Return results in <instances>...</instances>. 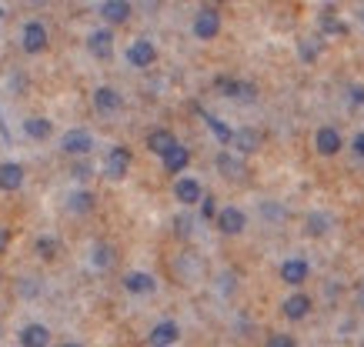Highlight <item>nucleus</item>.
<instances>
[{"label":"nucleus","mask_w":364,"mask_h":347,"mask_svg":"<svg viewBox=\"0 0 364 347\" xmlns=\"http://www.w3.org/2000/svg\"><path fill=\"white\" fill-rule=\"evenodd\" d=\"M281 314H284L287 321H304V317L311 314V297L304 291H294L291 297L281 301Z\"/></svg>","instance_id":"nucleus-8"},{"label":"nucleus","mask_w":364,"mask_h":347,"mask_svg":"<svg viewBox=\"0 0 364 347\" xmlns=\"http://www.w3.org/2000/svg\"><path fill=\"white\" fill-rule=\"evenodd\" d=\"M218 34H221V13L214 11V7L198 11V17H194V37L198 40H214Z\"/></svg>","instance_id":"nucleus-3"},{"label":"nucleus","mask_w":364,"mask_h":347,"mask_svg":"<svg viewBox=\"0 0 364 347\" xmlns=\"http://www.w3.org/2000/svg\"><path fill=\"white\" fill-rule=\"evenodd\" d=\"M261 211H264L267 217H271V221H284V207H274V204H264Z\"/></svg>","instance_id":"nucleus-32"},{"label":"nucleus","mask_w":364,"mask_h":347,"mask_svg":"<svg viewBox=\"0 0 364 347\" xmlns=\"http://www.w3.org/2000/svg\"><path fill=\"white\" fill-rule=\"evenodd\" d=\"M100 17H104L107 23H124L127 17H131V0H104Z\"/></svg>","instance_id":"nucleus-20"},{"label":"nucleus","mask_w":364,"mask_h":347,"mask_svg":"<svg viewBox=\"0 0 364 347\" xmlns=\"http://www.w3.org/2000/svg\"><path fill=\"white\" fill-rule=\"evenodd\" d=\"M57 250H60V241H57V237H37V254L44 260L57 258Z\"/></svg>","instance_id":"nucleus-28"},{"label":"nucleus","mask_w":364,"mask_h":347,"mask_svg":"<svg viewBox=\"0 0 364 347\" xmlns=\"http://www.w3.org/2000/svg\"><path fill=\"white\" fill-rule=\"evenodd\" d=\"M161 160H164L167 174H181V170L191 164V150H188V147H181V144H174L171 150H164V154H161Z\"/></svg>","instance_id":"nucleus-17"},{"label":"nucleus","mask_w":364,"mask_h":347,"mask_svg":"<svg viewBox=\"0 0 364 347\" xmlns=\"http://www.w3.org/2000/svg\"><path fill=\"white\" fill-rule=\"evenodd\" d=\"M50 131H54V127H50L47 117H27V121H23V134L31 137V141H47Z\"/></svg>","instance_id":"nucleus-24"},{"label":"nucleus","mask_w":364,"mask_h":347,"mask_svg":"<svg viewBox=\"0 0 364 347\" xmlns=\"http://www.w3.org/2000/svg\"><path fill=\"white\" fill-rule=\"evenodd\" d=\"M60 347H80V344H74V341H70V344H60Z\"/></svg>","instance_id":"nucleus-38"},{"label":"nucleus","mask_w":364,"mask_h":347,"mask_svg":"<svg viewBox=\"0 0 364 347\" xmlns=\"http://www.w3.org/2000/svg\"><path fill=\"white\" fill-rule=\"evenodd\" d=\"M200 197H204V191H200L198 177H177L174 180V201H181L184 207H191V204H198Z\"/></svg>","instance_id":"nucleus-9"},{"label":"nucleus","mask_w":364,"mask_h":347,"mask_svg":"<svg viewBox=\"0 0 364 347\" xmlns=\"http://www.w3.org/2000/svg\"><path fill=\"white\" fill-rule=\"evenodd\" d=\"M21 47L27 54H41L47 47V27L41 21H27L21 31Z\"/></svg>","instance_id":"nucleus-6"},{"label":"nucleus","mask_w":364,"mask_h":347,"mask_svg":"<svg viewBox=\"0 0 364 347\" xmlns=\"http://www.w3.org/2000/svg\"><path fill=\"white\" fill-rule=\"evenodd\" d=\"M351 101L364 107V87H358V84H354V87H351Z\"/></svg>","instance_id":"nucleus-34"},{"label":"nucleus","mask_w":364,"mask_h":347,"mask_svg":"<svg viewBox=\"0 0 364 347\" xmlns=\"http://www.w3.org/2000/svg\"><path fill=\"white\" fill-rule=\"evenodd\" d=\"M33 4H44V0H33Z\"/></svg>","instance_id":"nucleus-39"},{"label":"nucleus","mask_w":364,"mask_h":347,"mask_svg":"<svg viewBox=\"0 0 364 347\" xmlns=\"http://www.w3.org/2000/svg\"><path fill=\"white\" fill-rule=\"evenodd\" d=\"M87 50L97 60H107V57L114 54V34H111V27H100V31H94V34L87 37Z\"/></svg>","instance_id":"nucleus-10"},{"label":"nucleus","mask_w":364,"mask_h":347,"mask_svg":"<svg viewBox=\"0 0 364 347\" xmlns=\"http://www.w3.org/2000/svg\"><path fill=\"white\" fill-rule=\"evenodd\" d=\"M321 27H324L328 34H348V27H344L341 21H331V17H324V21H321Z\"/></svg>","instance_id":"nucleus-30"},{"label":"nucleus","mask_w":364,"mask_h":347,"mask_svg":"<svg viewBox=\"0 0 364 347\" xmlns=\"http://www.w3.org/2000/svg\"><path fill=\"white\" fill-rule=\"evenodd\" d=\"M314 147H318V154L334 157L344 147V141H341V134H338L334 127H321L318 134H314Z\"/></svg>","instance_id":"nucleus-14"},{"label":"nucleus","mask_w":364,"mask_h":347,"mask_svg":"<svg viewBox=\"0 0 364 347\" xmlns=\"http://www.w3.org/2000/svg\"><path fill=\"white\" fill-rule=\"evenodd\" d=\"M277 274H281V280H284L287 287H301L311 277V264L304 258H287V260H281Z\"/></svg>","instance_id":"nucleus-4"},{"label":"nucleus","mask_w":364,"mask_h":347,"mask_svg":"<svg viewBox=\"0 0 364 347\" xmlns=\"http://www.w3.org/2000/svg\"><path fill=\"white\" fill-rule=\"evenodd\" d=\"M351 150H354V157H358V160H364V131H361V134H354Z\"/></svg>","instance_id":"nucleus-31"},{"label":"nucleus","mask_w":364,"mask_h":347,"mask_svg":"<svg viewBox=\"0 0 364 347\" xmlns=\"http://www.w3.org/2000/svg\"><path fill=\"white\" fill-rule=\"evenodd\" d=\"M177 144V137L171 134V131H164V127H157V131H151V134H147V150H151V154H164V150H171V147Z\"/></svg>","instance_id":"nucleus-21"},{"label":"nucleus","mask_w":364,"mask_h":347,"mask_svg":"<svg viewBox=\"0 0 364 347\" xmlns=\"http://www.w3.org/2000/svg\"><path fill=\"white\" fill-rule=\"evenodd\" d=\"M200 214H204V217H214V214H218V211H214V197H200Z\"/></svg>","instance_id":"nucleus-33"},{"label":"nucleus","mask_w":364,"mask_h":347,"mask_svg":"<svg viewBox=\"0 0 364 347\" xmlns=\"http://www.w3.org/2000/svg\"><path fill=\"white\" fill-rule=\"evenodd\" d=\"M60 150L70 157H84L94 150V137H90V131H84V127H74V131H67V134L60 137Z\"/></svg>","instance_id":"nucleus-1"},{"label":"nucleus","mask_w":364,"mask_h":347,"mask_svg":"<svg viewBox=\"0 0 364 347\" xmlns=\"http://www.w3.org/2000/svg\"><path fill=\"white\" fill-rule=\"evenodd\" d=\"M154 287H157L154 274H144V270H131L124 277V291H131V294H151Z\"/></svg>","instance_id":"nucleus-18"},{"label":"nucleus","mask_w":364,"mask_h":347,"mask_svg":"<svg viewBox=\"0 0 364 347\" xmlns=\"http://www.w3.org/2000/svg\"><path fill=\"white\" fill-rule=\"evenodd\" d=\"M214 224H218V231L228 237L241 234L244 227H247V214L241 211V207H221V211L214 214Z\"/></svg>","instance_id":"nucleus-2"},{"label":"nucleus","mask_w":364,"mask_h":347,"mask_svg":"<svg viewBox=\"0 0 364 347\" xmlns=\"http://www.w3.org/2000/svg\"><path fill=\"white\" fill-rule=\"evenodd\" d=\"M354 301H358V307L364 311V284H358V291H354Z\"/></svg>","instance_id":"nucleus-36"},{"label":"nucleus","mask_w":364,"mask_h":347,"mask_svg":"<svg viewBox=\"0 0 364 347\" xmlns=\"http://www.w3.org/2000/svg\"><path fill=\"white\" fill-rule=\"evenodd\" d=\"M331 227H334V217L328 211H311L304 217V234H311V237H324Z\"/></svg>","instance_id":"nucleus-16"},{"label":"nucleus","mask_w":364,"mask_h":347,"mask_svg":"<svg viewBox=\"0 0 364 347\" xmlns=\"http://www.w3.org/2000/svg\"><path fill=\"white\" fill-rule=\"evenodd\" d=\"M218 170H221L224 177H244V160L237 154H231V150H221L218 154Z\"/></svg>","instance_id":"nucleus-22"},{"label":"nucleus","mask_w":364,"mask_h":347,"mask_svg":"<svg viewBox=\"0 0 364 347\" xmlns=\"http://www.w3.org/2000/svg\"><path fill=\"white\" fill-rule=\"evenodd\" d=\"M7 241H11V234H7V227H0V254H4V247H7Z\"/></svg>","instance_id":"nucleus-37"},{"label":"nucleus","mask_w":364,"mask_h":347,"mask_svg":"<svg viewBox=\"0 0 364 347\" xmlns=\"http://www.w3.org/2000/svg\"><path fill=\"white\" fill-rule=\"evenodd\" d=\"M181 337V327L174 321H161V324L151 327V334H147V344L151 347H171Z\"/></svg>","instance_id":"nucleus-11"},{"label":"nucleus","mask_w":364,"mask_h":347,"mask_svg":"<svg viewBox=\"0 0 364 347\" xmlns=\"http://www.w3.org/2000/svg\"><path fill=\"white\" fill-rule=\"evenodd\" d=\"M131 150L127 147H111V154H107V160H104V174L114 180H121L127 170H131Z\"/></svg>","instance_id":"nucleus-7"},{"label":"nucleus","mask_w":364,"mask_h":347,"mask_svg":"<svg viewBox=\"0 0 364 347\" xmlns=\"http://www.w3.org/2000/svg\"><path fill=\"white\" fill-rule=\"evenodd\" d=\"M21 184H23V167L17 164V160L0 164V191H4V194H14V191H21Z\"/></svg>","instance_id":"nucleus-13"},{"label":"nucleus","mask_w":364,"mask_h":347,"mask_svg":"<svg viewBox=\"0 0 364 347\" xmlns=\"http://www.w3.org/2000/svg\"><path fill=\"white\" fill-rule=\"evenodd\" d=\"M0 17H4V13H0Z\"/></svg>","instance_id":"nucleus-40"},{"label":"nucleus","mask_w":364,"mask_h":347,"mask_svg":"<svg viewBox=\"0 0 364 347\" xmlns=\"http://www.w3.org/2000/svg\"><path fill=\"white\" fill-rule=\"evenodd\" d=\"M257 144H261V137L254 134L251 127H244V131H234V137H231V147L237 150V154H254V150H257Z\"/></svg>","instance_id":"nucleus-23"},{"label":"nucleus","mask_w":364,"mask_h":347,"mask_svg":"<svg viewBox=\"0 0 364 347\" xmlns=\"http://www.w3.org/2000/svg\"><path fill=\"white\" fill-rule=\"evenodd\" d=\"M67 211H70V214L94 211V194H90V191H74L70 197H67Z\"/></svg>","instance_id":"nucleus-25"},{"label":"nucleus","mask_w":364,"mask_h":347,"mask_svg":"<svg viewBox=\"0 0 364 347\" xmlns=\"http://www.w3.org/2000/svg\"><path fill=\"white\" fill-rule=\"evenodd\" d=\"M50 344V331L44 324H23L21 327V347H47Z\"/></svg>","instance_id":"nucleus-19"},{"label":"nucleus","mask_w":364,"mask_h":347,"mask_svg":"<svg viewBox=\"0 0 364 347\" xmlns=\"http://www.w3.org/2000/svg\"><path fill=\"white\" fill-rule=\"evenodd\" d=\"M111 260H114L111 244H94V250H90V264L94 268H111Z\"/></svg>","instance_id":"nucleus-27"},{"label":"nucleus","mask_w":364,"mask_h":347,"mask_svg":"<svg viewBox=\"0 0 364 347\" xmlns=\"http://www.w3.org/2000/svg\"><path fill=\"white\" fill-rule=\"evenodd\" d=\"M127 60H131L134 67H151L157 60V47L151 44V40H134V44L127 47Z\"/></svg>","instance_id":"nucleus-12"},{"label":"nucleus","mask_w":364,"mask_h":347,"mask_svg":"<svg viewBox=\"0 0 364 347\" xmlns=\"http://www.w3.org/2000/svg\"><path fill=\"white\" fill-rule=\"evenodd\" d=\"M214 87L221 90L224 97H234V101H254L257 97V87L251 80H234V77H218Z\"/></svg>","instance_id":"nucleus-5"},{"label":"nucleus","mask_w":364,"mask_h":347,"mask_svg":"<svg viewBox=\"0 0 364 347\" xmlns=\"http://www.w3.org/2000/svg\"><path fill=\"white\" fill-rule=\"evenodd\" d=\"M121 90H114V87H97L94 90V107H97L100 114H114V111H121Z\"/></svg>","instance_id":"nucleus-15"},{"label":"nucleus","mask_w":364,"mask_h":347,"mask_svg":"<svg viewBox=\"0 0 364 347\" xmlns=\"http://www.w3.org/2000/svg\"><path fill=\"white\" fill-rule=\"evenodd\" d=\"M200 117H204V123H208L210 131H214V137L221 141V144H231V137H234V131L228 127V123H221L214 114H208V111H200Z\"/></svg>","instance_id":"nucleus-26"},{"label":"nucleus","mask_w":364,"mask_h":347,"mask_svg":"<svg viewBox=\"0 0 364 347\" xmlns=\"http://www.w3.org/2000/svg\"><path fill=\"white\" fill-rule=\"evenodd\" d=\"M74 177H90V167L87 164H77V167H74Z\"/></svg>","instance_id":"nucleus-35"},{"label":"nucleus","mask_w":364,"mask_h":347,"mask_svg":"<svg viewBox=\"0 0 364 347\" xmlns=\"http://www.w3.org/2000/svg\"><path fill=\"white\" fill-rule=\"evenodd\" d=\"M264 347H298V341H294L291 334H271L264 341Z\"/></svg>","instance_id":"nucleus-29"}]
</instances>
